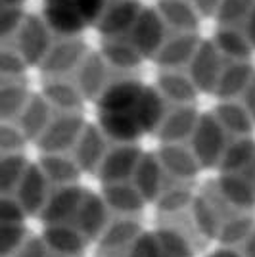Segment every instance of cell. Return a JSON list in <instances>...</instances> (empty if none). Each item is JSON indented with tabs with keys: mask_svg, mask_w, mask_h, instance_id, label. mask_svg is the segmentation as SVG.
<instances>
[{
	"mask_svg": "<svg viewBox=\"0 0 255 257\" xmlns=\"http://www.w3.org/2000/svg\"><path fill=\"white\" fill-rule=\"evenodd\" d=\"M192 154L200 167H211L221 163L226 150L224 128L219 125L215 115H202L192 133Z\"/></svg>",
	"mask_w": 255,
	"mask_h": 257,
	"instance_id": "6da1fadb",
	"label": "cell"
},
{
	"mask_svg": "<svg viewBox=\"0 0 255 257\" xmlns=\"http://www.w3.org/2000/svg\"><path fill=\"white\" fill-rule=\"evenodd\" d=\"M85 128V121L77 111H62L60 115L50 119L43 135L37 139L39 148L44 154H64L73 148L79 135Z\"/></svg>",
	"mask_w": 255,
	"mask_h": 257,
	"instance_id": "7a4b0ae2",
	"label": "cell"
},
{
	"mask_svg": "<svg viewBox=\"0 0 255 257\" xmlns=\"http://www.w3.org/2000/svg\"><path fill=\"white\" fill-rule=\"evenodd\" d=\"M16 50L27 65H41L46 52L50 50V29L39 16H25L14 37Z\"/></svg>",
	"mask_w": 255,
	"mask_h": 257,
	"instance_id": "3957f363",
	"label": "cell"
},
{
	"mask_svg": "<svg viewBox=\"0 0 255 257\" xmlns=\"http://www.w3.org/2000/svg\"><path fill=\"white\" fill-rule=\"evenodd\" d=\"M129 43L137 50L140 58H154L161 48L163 41L167 39L165 35V23L161 22L158 12L154 10H140L133 29L129 31Z\"/></svg>",
	"mask_w": 255,
	"mask_h": 257,
	"instance_id": "277c9868",
	"label": "cell"
},
{
	"mask_svg": "<svg viewBox=\"0 0 255 257\" xmlns=\"http://www.w3.org/2000/svg\"><path fill=\"white\" fill-rule=\"evenodd\" d=\"M188 64H190V81L194 83L196 90L203 92L215 90L224 67L217 46L211 43H200Z\"/></svg>",
	"mask_w": 255,
	"mask_h": 257,
	"instance_id": "5b68a950",
	"label": "cell"
},
{
	"mask_svg": "<svg viewBox=\"0 0 255 257\" xmlns=\"http://www.w3.org/2000/svg\"><path fill=\"white\" fill-rule=\"evenodd\" d=\"M85 44L73 37H64L62 41L52 43L50 50L46 52L41 62L43 73L48 77H65L73 67H79L85 60Z\"/></svg>",
	"mask_w": 255,
	"mask_h": 257,
	"instance_id": "8992f818",
	"label": "cell"
},
{
	"mask_svg": "<svg viewBox=\"0 0 255 257\" xmlns=\"http://www.w3.org/2000/svg\"><path fill=\"white\" fill-rule=\"evenodd\" d=\"M142 152L133 146V144H119L115 148L106 152L102 163L98 165V177L104 184H113V182H127L129 177L139 165Z\"/></svg>",
	"mask_w": 255,
	"mask_h": 257,
	"instance_id": "52a82bcc",
	"label": "cell"
},
{
	"mask_svg": "<svg viewBox=\"0 0 255 257\" xmlns=\"http://www.w3.org/2000/svg\"><path fill=\"white\" fill-rule=\"evenodd\" d=\"M144 90V85L137 79H117L107 81L104 90L98 96L100 113H127L133 111L140 94Z\"/></svg>",
	"mask_w": 255,
	"mask_h": 257,
	"instance_id": "ba28073f",
	"label": "cell"
},
{
	"mask_svg": "<svg viewBox=\"0 0 255 257\" xmlns=\"http://www.w3.org/2000/svg\"><path fill=\"white\" fill-rule=\"evenodd\" d=\"M48 179L44 177L39 165H27V169L23 173L22 181L18 184L16 192L12 194V198H16V202L22 205L25 215H39L48 200Z\"/></svg>",
	"mask_w": 255,
	"mask_h": 257,
	"instance_id": "9c48e42d",
	"label": "cell"
},
{
	"mask_svg": "<svg viewBox=\"0 0 255 257\" xmlns=\"http://www.w3.org/2000/svg\"><path fill=\"white\" fill-rule=\"evenodd\" d=\"M83 196H85V192L75 184L58 186V190L48 196L39 217L46 223V226L65 225L67 219L75 217L79 205L83 202Z\"/></svg>",
	"mask_w": 255,
	"mask_h": 257,
	"instance_id": "30bf717a",
	"label": "cell"
},
{
	"mask_svg": "<svg viewBox=\"0 0 255 257\" xmlns=\"http://www.w3.org/2000/svg\"><path fill=\"white\" fill-rule=\"evenodd\" d=\"M140 14L139 2L135 0H117L113 4H107L98 20V29L104 35V39H121L129 35L133 25Z\"/></svg>",
	"mask_w": 255,
	"mask_h": 257,
	"instance_id": "8fae6325",
	"label": "cell"
},
{
	"mask_svg": "<svg viewBox=\"0 0 255 257\" xmlns=\"http://www.w3.org/2000/svg\"><path fill=\"white\" fill-rule=\"evenodd\" d=\"M75 221H77V230L83 238H92L104 232L107 226V205L102 198H98L94 194L85 192L83 202L79 205L77 213H75Z\"/></svg>",
	"mask_w": 255,
	"mask_h": 257,
	"instance_id": "7c38bea8",
	"label": "cell"
},
{
	"mask_svg": "<svg viewBox=\"0 0 255 257\" xmlns=\"http://www.w3.org/2000/svg\"><path fill=\"white\" fill-rule=\"evenodd\" d=\"M200 41L194 33H177L173 37H167L158 54L154 56L156 62L165 69H177L179 65L188 64L196 52Z\"/></svg>",
	"mask_w": 255,
	"mask_h": 257,
	"instance_id": "4fadbf2b",
	"label": "cell"
},
{
	"mask_svg": "<svg viewBox=\"0 0 255 257\" xmlns=\"http://www.w3.org/2000/svg\"><path fill=\"white\" fill-rule=\"evenodd\" d=\"M73 148H75L73 160L81 171L83 169L96 171L107 152L106 144H104L102 131L98 127H92V125H85V128L79 135V139H77Z\"/></svg>",
	"mask_w": 255,
	"mask_h": 257,
	"instance_id": "5bb4252c",
	"label": "cell"
},
{
	"mask_svg": "<svg viewBox=\"0 0 255 257\" xmlns=\"http://www.w3.org/2000/svg\"><path fill=\"white\" fill-rule=\"evenodd\" d=\"M198 123L196 109L192 106H177L175 109L165 111L161 119L160 127V139L165 144H179L186 137H192L194 127Z\"/></svg>",
	"mask_w": 255,
	"mask_h": 257,
	"instance_id": "9a60e30c",
	"label": "cell"
},
{
	"mask_svg": "<svg viewBox=\"0 0 255 257\" xmlns=\"http://www.w3.org/2000/svg\"><path fill=\"white\" fill-rule=\"evenodd\" d=\"M50 104L46 102L44 96H39V94H31L27 98L25 106L20 111L18 115V127L23 133V137L29 139H39L43 135V131L46 128V125L50 123Z\"/></svg>",
	"mask_w": 255,
	"mask_h": 257,
	"instance_id": "2e32d148",
	"label": "cell"
},
{
	"mask_svg": "<svg viewBox=\"0 0 255 257\" xmlns=\"http://www.w3.org/2000/svg\"><path fill=\"white\" fill-rule=\"evenodd\" d=\"M253 75V67H251V64L247 60H234L226 67H223L221 77H219L217 86H215L213 92L226 102L230 98L238 96L240 92H244L247 85L251 83Z\"/></svg>",
	"mask_w": 255,
	"mask_h": 257,
	"instance_id": "e0dca14e",
	"label": "cell"
},
{
	"mask_svg": "<svg viewBox=\"0 0 255 257\" xmlns=\"http://www.w3.org/2000/svg\"><path fill=\"white\" fill-rule=\"evenodd\" d=\"M135 188L139 190L142 200H154L163 192V167L156 156H144L140 158L137 169L133 173Z\"/></svg>",
	"mask_w": 255,
	"mask_h": 257,
	"instance_id": "ac0fdd59",
	"label": "cell"
},
{
	"mask_svg": "<svg viewBox=\"0 0 255 257\" xmlns=\"http://www.w3.org/2000/svg\"><path fill=\"white\" fill-rule=\"evenodd\" d=\"M107 85L106 79V62L98 54H88L79 65V75H77V90L83 98L100 96V92Z\"/></svg>",
	"mask_w": 255,
	"mask_h": 257,
	"instance_id": "d6986e66",
	"label": "cell"
},
{
	"mask_svg": "<svg viewBox=\"0 0 255 257\" xmlns=\"http://www.w3.org/2000/svg\"><path fill=\"white\" fill-rule=\"evenodd\" d=\"M158 16L177 33H194L198 27V12L194 10L190 0H160Z\"/></svg>",
	"mask_w": 255,
	"mask_h": 257,
	"instance_id": "ffe728a7",
	"label": "cell"
},
{
	"mask_svg": "<svg viewBox=\"0 0 255 257\" xmlns=\"http://www.w3.org/2000/svg\"><path fill=\"white\" fill-rule=\"evenodd\" d=\"M158 92L163 100H171L177 106H192L196 96V86L190 77L182 75L177 69H165L158 77Z\"/></svg>",
	"mask_w": 255,
	"mask_h": 257,
	"instance_id": "44dd1931",
	"label": "cell"
},
{
	"mask_svg": "<svg viewBox=\"0 0 255 257\" xmlns=\"http://www.w3.org/2000/svg\"><path fill=\"white\" fill-rule=\"evenodd\" d=\"M165 100L161 98V94L156 88H146L142 90L137 106L133 109L135 119L139 123V127L142 133H150V131H156L160 127L161 119L165 115Z\"/></svg>",
	"mask_w": 255,
	"mask_h": 257,
	"instance_id": "7402d4cb",
	"label": "cell"
},
{
	"mask_svg": "<svg viewBox=\"0 0 255 257\" xmlns=\"http://www.w3.org/2000/svg\"><path fill=\"white\" fill-rule=\"evenodd\" d=\"M158 160L161 167L167 169L177 179H190L200 169L192 150L184 148L181 144H163Z\"/></svg>",
	"mask_w": 255,
	"mask_h": 257,
	"instance_id": "603a6c76",
	"label": "cell"
},
{
	"mask_svg": "<svg viewBox=\"0 0 255 257\" xmlns=\"http://www.w3.org/2000/svg\"><path fill=\"white\" fill-rule=\"evenodd\" d=\"M43 240L48 249H54L56 253L67 257H77V253H81L85 246V238L79 234V230L65 225L46 226Z\"/></svg>",
	"mask_w": 255,
	"mask_h": 257,
	"instance_id": "cb8c5ba5",
	"label": "cell"
},
{
	"mask_svg": "<svg viewBox=\"0 0 255 257\" xmlns=\"http://www.w3.org/2000/svg\"><path fill=\"white\" fill-rule=\"evenodd\" d=\"M29 96L27 86L20 79H4L0 83V123L18 117Z\"/></svg>",
	"mask_w": 255,
	"mask_h": 257,
	"instance_id": "d4e9b609",
	"label": "cell"
},
{
	"mask_svg": "<svg viewBox=\"0 0 255 257\" xmlns=\"http://www.w3.org/2000/svg\"><path fill=\"white\" fill-rule=\"evenodd\" d=\"M39 167L48 182H56L58 186H69L81 173L73 158H65L64 154H44Z\"/></svg>",
	"mask_w": 255,
	"mask_h": 257,
	"instance_id": "484cf974",
	"label": "cell"
},
{
	"mask_svg": "<svg viewBox=\"0 0 255 257\" xmlns=\"http://www.w3.org/2000/svg\"><path fill=\"white\" fill-rule=\"evenodd\" d=\"M107 207H113L117 211L123 213H135L140 211V207L144 205V200L139 194V190L129 184V182H113L104 186V198Z\"/></svg>",
	"mask_w": 255,
	"mask_h": 257,
	"instance_id": "4316f807",
	"label": "cell"
},
{
	"mask_svg": "<svg viewBox=\"0 0 255 257\" xmlns=\"http://www.w3.org/2000/svg\"><path fill=\"white\" fill-rule=\"evenodd\" d=\"M43 96L50 106H56L60 111H77L83 98L77 86L62 81V77H50V81L44 85Z\"/></svg>",
	"mask_w": 255,
	"mask_h": 257,
	"instance_id": "83f0119b",
	"label": "cell"
},
{
	"mask_svg": "<svg viewBox=\"0 0 255 257\" xmlns=\"http://www.w3.org/2000/svg\"><path fill=\"white\" fill-rule=\"evenodd\" d=\"M215 119L224 128V133L230 131V133L240 135V137L249 135V131L253 127V119L249 117L247 109L236 102H230V100H226L224 104H221L215 109Z\"/></svg>",
	"mask_w": 255,
	"mask_h": 257,
	"instance_id": "f1b7e54d",
	"label": "cell"
},
{
	"mask_svg": "<svg viewBox=\"0 0 255 257\" xmlns=\"http://www.w3.org/2000/svg\"><path fill=\"white\" fill-rule=\"evenodd\" d=\"M102 58H104V62L121 67V69L137 67L142 62V58L133 48V44L125 41L123 37L121 39H106V43L102 46Z\"/></svg>",
	"mask_w": 255,
	"mask_h": 257,
	"instance_id": "f546056e",
	"label": "cell"
},
{
	"mask_svg": "<svg viewBox=\"0 0 255 257\" xmlns=\"http://www.w3.org/2000/svg\"><path fill=\"white\" fill-rule=\"evenodd\" d=\"M27 160L22 154L0 156V196H12L27 169Z\"/></svg>",
	"mask_w": 255,
	"mask_h": 257,
	"instance_id": "4dcf8cb0",
	"label": "cell"
},
{
	"mask_svg": "<svg viewBox=\"0 0 255 257\" xmlns=\"http://www.w3.org/2000/svg\"><path fill=\"white\" fill-rule=\"evenodd\" d=\"M217 50L221 54H226L234 60H247L249 52L253 50L247 39H245L244 31H240L238 27H223L217 33Z\"/></svg>",
	"mask_w": 255,
	"mask_h": 257,
	"instance_id": "1f68e13d",
	"label": "cell"
},
{
	"mask_svg": "<svg viewBox=\"0 0 255 257\" xmlns=\"http://www.w3.org/2000/svg\"><path fill=\"white\" fill-rule=\"evenodd\" d=\"M255 160V142L242 137L232 144H226V150L223 154V167L228 173L240 171V167L249 165Z\"/></svg>",
	"mask_w": 255,
	"mask_h": 257,
	"instance_id": "d6a6232c",
	"label": "cell"
},
{
	"mask_svg": "<svg viewBox=\"0 0 255 257\" xmlns=\"http://www.w3.org/2000/svg\"><path fill=\"white\" fill-rule=\"evenodd\" d=\"M139 232H137V223L133 221H127V219H121L115 225H107L102 232V244L106 249H117V246L121 244H127L131 246L137 238H139Z\"/></svg>",
	"mask_w": 255,
	"mask_h": 257,
	"instance_id": "836d02e7",
	"label": "cell"
},
{
	"mask_svg": "<svg viewBox=\"0 0 255 257\" xmlns=\"http://www.w3.org/2000/svg\"><path fill=\"white\" fill-rule=\"evenodd\" d=\"M27 240V230L23 223L0 221V257L14 255Z\"/></svg>",
	"mask_w": 255,
	"mask_h": 257,
	"instance_id": "e575fe53",
	"label": "cell"
},
{
	"mask_svg": "<svg viewBox=\"0 0 255 257\" xmlns=\"http://www.w3.org/2000/svg\"><path fill=\"white\" fill-rule=\"evenodd\" d=\"M253 4L255 0H221L215 16L224 27H236V23L240 20L247 18V14L253 8Z\"/></svg>",
	"mask_w": 255,
	"mask_h": 257,
	"instance_id": "d590c367",
	"label": "cell"
},
{
	"mask_svg": "<svg viewBox=\"0 0 255 257\" xmlns=\"http://www.w3.org/2000/svg\"><path fill=\"white\" fill-rule=\"evenodd\" d=\"M27 64L23 62L16 46H10L8 43L0 44V77L4 79H20L25 73Z\"/></svg>",
	"mask_w": 255,
	"mask_h": 257,
	"instance_id": "8d00e7d4",
	"label": "cell"
},
{
	"mask_svg": "<svg viewBox=\"0 0 255 257\" xmlns=\"http://www.w3.org/2000/svg\"><path fill=\"white\" fill-rule=\"evenodd\" d=\"M223 194L238 205H249L255 200V190L242 177H223Z\"/></svg>",
	"mask_w": 255,
	"mask_h": 257,
	"instance_id": "74e56055",
	"label": "cell"
},
{
	"mask_svg": "<svg viewBox=\"0 0 255 257\" xmlns=\"http://www.w3.org/2000/svg\"><path fill=\"white\" fill-rule=\"evenodd\" d=\"M23 18L25 14L22 6H0V44L8 43L16 37Z\"/></svg>",
	"mask_w": 255,
	"mask_h": 257,
	"instance_id": "f35d334b",
	"label": "cell"
},
{
	"mask_svg": "<svg viewBox=\"0 0 255 257\" xmlns=\"http://www.w3.org/2000/svg\"><path fill=\"white\" fill-rule=\"evenodd\" d=\"M27 139L23 137L18 125L14 123H0V156L8 154H22V148L25 146Z\"/></svg>",
	"mask_w": 255,
	"mask_h": 257,
	"instance_id": "ab89813d",
	"label": "cell"
},
{
	"mask_svg": "<svg viewBox=\"0 0 255 257\" xmlns=\"http://www.w3.org/2000/svg\"><path fill=\"white\" fill-rule=\"evenodd\" d=\"M131 257H163L158 238L154 234H140L131 244Z\"/></svg>",
	"mask_w": 255,
	"mask_h": 257,
	"instance_id": "60d3db41",
	"label": "cell"
},
{
	"mask_svg": "<svg viewBox=\"0 0 255 257\" xmlns=\"http://www.w3.org/2000/svg\"><path fill=\"white\" fill-rule=\"evenodd\" d=\"M73 6L85 25L98 22L102 12L106 10L107 0H73Z\"/></svg>",
	"mask_w": 255,
	"mask_h": 257,
	"instance_id": "b9f144b4",
	"label": "cell"
},
{
	"mask_svg": "<svg viewBox=\"0 0 255 257\" xmlns=\"http://www.w3.org/2000/svg\"><path fill=\"white\" fill-rule=\"evenodd\" d=\"M160 196H161V207L173 209V211H177L179 207H182V205H186L188 202H190V192L184 190V188L163 190Z\"/></svg>",
	"mask_w": 255,
	"mask_h": 257,
	"instance_id": "7bdbcfd3",
	"label": "cell"
},
{
	"mask_svg": "<svg viewBox=\"0 0 255 257\" xmlns=\"http://www.w3.org/2000/svg\"><path fill=\"white\" fill-rule=\"evenodd\" d=\"M20 257H48V246L44 244V240L39 238H27L22 244V247L14 253Z\"/></svg>",
	"mask_w": 255,
	"mask_h": 257,
	"instance_id": "ee69618b",
	"label": "cell"
},
{
	"mask_svg": "<svg viewBox=\"0 0 255 257\" xmlns=\"http://www.w3.org/2000/svg\"><path fill=\"white\" fill-rule=\"evenodd\" d=\"M190 4L194 6V10L198 12L200 16H209V14H215L221 0H190Z\"/></svg>",
	"mask_w": 255,
	"mask_h": 257,
	"instance_id": "f6af8a7d",
	"label": "cell"
},
{
	"mask_svg": "<svg viewBox=\"0 0 255 257\" xmlns=\"http://www.w3.org/2000/svg\"><path fill=\"white\" fill-rule=\"evenodd\" d=\"M244 35L245 39H247V43H249V46L251 48H255V4L253 8L249 10V14H247V18L244 20Z\"/></svg>",
	"mask_w": 255,
	"mask_h": 257,
	"instance_id": "bcb514c9",
	"label": "cell"
},
{
	"mask_svg": "<svg viewBox=\"0 0 255 257\" xmlns=\"http://www.w3.org/2000/svg\"><path fill=\"white\" fill-rule=\"evenodd\" d=\"M245 92V109H247V113H249V117L255 121V75L251 79V83L247 85V88L244 90Z\"/></svg>",
	"mask_w": 255,
	"mask_h": 257,
	"instance_id": "7dc6e473",
	"label": "cell"
},
{
	"mask_svg": "<svg viewBox=\"0 0 255 257\" xmlns=\"http://www.w3.org/2000/svg\"><path fill=\"white\" fill-rule=\"evenodd\" d=\"M249 238V244H247V257H255V230L247 236Z\"/></svg>",
	"mask_w": 255,
	"mask_h": 257,
	"instance_id": "c3c4849f",
	"label": "cell"
},
{
	"mask_svg": "<svg viewBox=\"0 0 255 257\" xmlns=\"http://www.w3.org/2000/svg\"><path fill=\"white\" fill-rule=\"evenodd\" d=\"M211 257H240L236 251H232V249H219V251H215Z\"/></svg>",
	"mask_w": 255,
	"mask_h": 257,
	"instance_id": "681fc988",
	"label": "cell"
},
{
	"mask_svg": "<svg viewBox=\"0 0 255 257\" xmlns=\"http://www.w3.org/2000/svg\"><path fill=\"white\" fill-rule=\"evenodd\" d=\"M23 0H0V6H22Z\"/></svg>",
	"mask_w": 255,
	"mask_h": 257,
	"instance_id": "f907efd6",
	"label": "cell"
}]
</instances>
